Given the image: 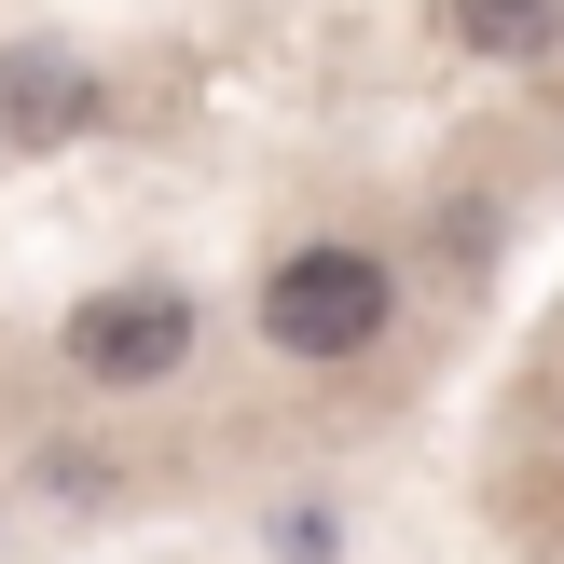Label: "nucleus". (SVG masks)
I'll list each match as a JSON object with an SVG mask.
<instances>
[{
	"label": "nucleus",
	"instance_id": "1",
	"mask_svg": "<svg viewBox=\"0 0 564 564\" xmlns=\"http://www.w3.org/2000/svg\"><path fill=\"white\" fill-rule=\"evenodd\" d=\"M386 303H400V290H386L372 248H290V262L262 275V330L290 358H358L386 330Z\"/></svg>",
	"mask_w": 564,
	"mask_h": 564
},
{
	"label": "nucleus",
	"instance_id": "2",
	"mask_svg": "<svg viewBox=\"0 0 564 564\" xmlns=\"http://www.w3.org/2000/svg\"><path fill=\"white\" fill-rule=\"evenodd\" d=\"M69 358H83L97 386H165V372L193 358V303H180V290H110V303L69 317Z\"/></svg>",
	"mask_w": 564,
	"mask_h": 564
},
{
	"label": "nucleus",
	"instance_id": "3",
	"mask_svg": "<svg viewBox=\"0 0 564 564\" xmlns=\"http://www.w3.org/2000/svg\"><path fill=\"white\" fill-rule=\"evenodd\" d=\"M551 14H564V0H455L468 55H538V42H551Z\"/></svg>",
	"mask_w": 564,
	"mask_h": 564
},
{
	"label": "nucleus",
	"instance_id": "4",
	"mask_svg": "<svg viewBox=\"0 0 564 564\" xmlns=\"http://www.w3.org/2000/svg\"><path fill=\"white\" fill-rule=\"evenodd\" d=\"M69 110H83V97H69V69H14V124H42V138H55Z\"/></svg>",
	"mask_w": 564,
	"mask_h": 564
}]
</instances>
